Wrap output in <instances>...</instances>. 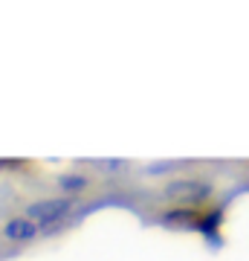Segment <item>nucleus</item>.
<instances>
[{
    "label": "nucleus",
    "instance_id": "obj_2",
    "mask_svg": "<svg viewBox=\"0 0 249 261\" xmlns=\"http://www.w3.org/2000/svg\"><path fill=\"white\" fill-rule=\"evenodd\" d=\"M73 206H75L73 197H44V200L29 203L23 218H29L38 229H44V226H52L58 221H64L67 215L73 212Z\"/></svg>",
    "mask_w": 249,
    "mask_h": 261
},
{
    "label": "nucleus",
    "instance_id": "obj_7",
    "mask_svg": "<svg viewBox=\"0 0 249 261\" xmlns=\"http://www.w3.org/2000/svg\"><path fill=\"white\" fill-rule=\"evenodd\" d=\"M177 163L174 160H165V163H151V166H145L148 174H168V171H174Z\"/></svg>",
    "mask_w": 249,
    "mask_h": 261
},
{
    "label": "nucleus",
    "instance_id": "obj_4",
    "mask_svg": "<svg viewBox=\"0 0 249 261\" xmlns=\"http://www.w3.org/2000/svg\"><path fill=\"white\" fill-rule=\"evenodd\" d=\"M0 232H3V238H6V241L23 244V241H35L41 229H38L29 218H23V215H20V218H9L6 224L0 226Z\"/></svg>",
    "mask_w": 249,
    "mask_h": 261
},
{
    "label": "nucleus",
    "instance_id": "obj_6",
    "mask_svg": "<svg viewBox=\"0 0 249 261\" xmlns=\"http://www.w3.org/2000/svg\"><path fill=\"white\" fill-rule=\"evenodd\" d=\"M200 209L203 206H174V209H168V212H162V224H183L191 229L194 221H197V215H200Z\"/></svg>",
    "mask_w": 249,
    "mask_h": 261
},
{
    "label": "nucleus",
    "instance_id": "obj_5",
    "mask_svg": "<svg viewBox=\"0 0 249 261\" xmlns=\"http://www.w3.org/2000/svg\"><path fill=\"white\" fill-rule=\"evenodd\" d=\"M90 183H93V180L87 177V174H81V171H67V174H61V177L56 180V186L61 189L67 197L78 195V192H87Z\"/></svg>",
    "mask_w": 249,
    "mask_h": 261
},
{
    "label": "nucleus",
    "instance_id": "obj_1",
    "mask_svg": "<svg viewBox=\"0 0 249 261\" xmlns=\"http://www.w3.org/2000/svg\"><path fill=\"white\" fill-rule=\"evenodd\" d=\"M162 192L177 206H203L214 195V186L200 177H180V180H168Z\"/></svg>",
    "mask_w": 249,
    "mask_h": 261
},
{
    "label": "nucleus",
    "instance_id": "obj_3",
    "mask_svg": "<svg viewBox=\"0 0 249 261\" xmlns=\"http://www.w3.org/2000/svg\"><path fill=\"white\" fill-rule=\"evenodd\" d=\"M223 221H226V206H203L200 215H197V221H194L191 229L206 238V244H212V247H223V238H220V229H223Z\"/></svg>",
    "mask_w": 249,
    "mask_h": 261
},
{
    "label": "nucleus",
    "instance_id": "obj_8",
    "mask_svg": "<svg viewBox=\"0 0 249 261\" xmlns=\"http://www.w3.org/2000/svg\"><path fill=\"white\" fill-rule=\"evenodd\" d=\"M128 166H130L128 160H102L99 163V168H104V171H125Z\"/></svg>",
    "mask_w": 249,
    "mask_h": 261
}]
</instances>
